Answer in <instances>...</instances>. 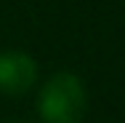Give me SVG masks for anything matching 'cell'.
<instances>
[{
  "label": "cell",
  "instance_id": "obj_1",
  "mask_svg": "<svg viewBox=\"0 0 125 123\" xmlns=\"http://www.w3.org/2000/svg\"><path fill=\"white\" fill-rule=\"evenodd\" d=\"M88 107V94L72 72H56L37 94V110L45 123H80Z\"/></svg>",
  "mask_w": 125,
  "mask_h": 123
},
{
  "label": "cell",
  "instance_id": "obj_2",
  "mask_svg": "<svg viewBox=\"0 0 125 123\" xmlns=\"http://www.w3.org/2000/svg\"><path fill=\"white\" fill-rule=\"evenodd\" d=\"M37 78V64L24 51H5L0 54V91L5 94H24L32 88Z\"/></svg>",
  "mask_w": 125,
  "mask_h": 123
},
{
  "label": "cell",
  "instance_id": "obj_3",
  "mask_svg": "<svg viewBox=\"0 0 125 123\" xmlns=\"http://www.w3.org/2000/svg\"><path fill=\"white\" fill-rule=\"evenodd\" d=\"M13 123H19V121H13Z\"/></svg>",
  "mask_w": 125,
  "mask_h": 123
}]
</instances>
